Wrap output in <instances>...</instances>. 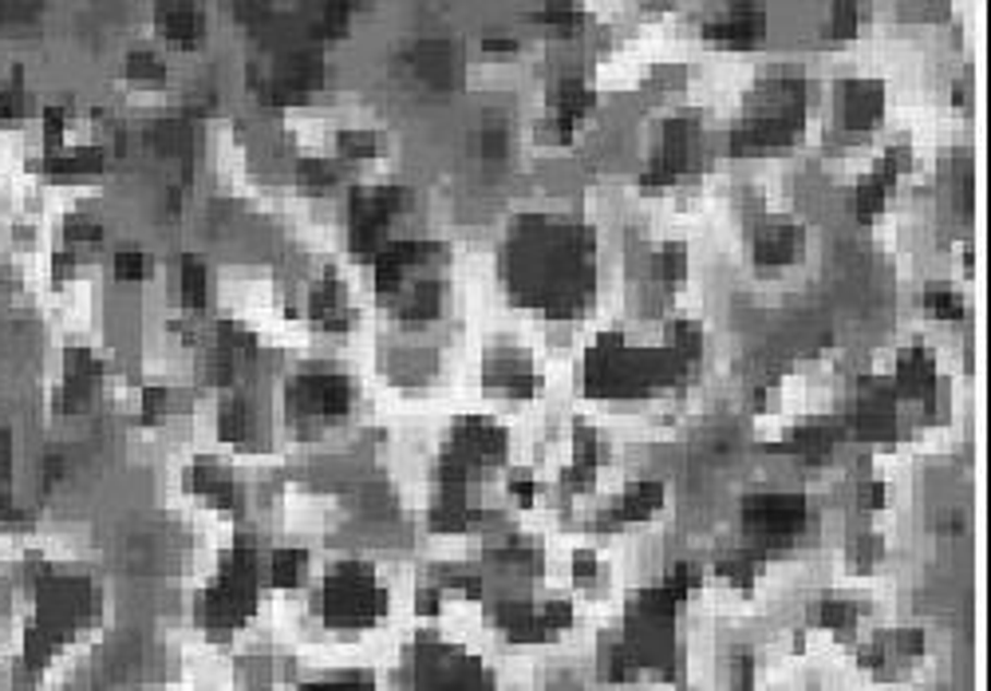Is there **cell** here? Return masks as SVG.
Listing matches in <instances>:
<instances>
[{
	"label": "cell",
	"mask_w": 991,
	"mask_h": 691,
	"mask_svg": "<svg viewBox=\"0 0 991 691\" xmlns=\"http://www.w3.org/2000/svg\"><path fill=\"white\" fill-rule=\"evenodd\" d=\"M321 612L329 624H341V629H363L372 624L383 612V588L375 585L372 569L363 565H344L336 569L324 585V600Z\"/></svg>",
	"instance_id": "cell-1"
},
{
	"label": "cell",
	"mask_w": 991,
	"mask_h": 691,
	"mask_svg": "<svg viewBox=\"0 0 991 691\" xmlns=\"http://www.w3.org/2000/svg\"><path fill=\"white\" fill-rule=\"evenodd\" d=\"M253 573H258V565H253V553H249V549H238V553L226 561L222 577H217V585L206 593V605H202L206 624L214 632H226V629H234V624H241L246 612L253 609Z\"/></svg>",
	"instance_id": "cell-2"
},
{
	"label": "cell",
	"mask_w": 991,
	"mask_h": 691,
	"mask_svg": "<svg viewBox=\"0 0 991 691\" xmlns=\"http://www.w3.org/2000/svg\"><path fill=\"white\" fill-rule=\"evenodd\" d=\"M415 691H490L486 671L451 648H419L415 656Z\"/></svg>",
	"instance_id": "cell-3"
},
{
	"label": "cell",
	"mask_w": 991,
	"mask_h": 691,
	"mask_svg": "<svg viewBox=\"0 0 991 691\" xmlns=\"http://www.w3.org/2000/svg\"><path fill=\"white\" fill-rule=\"evenodd\" d=\"M805 526V498L795 495H763L747 498V529L759 546H790Z\"/></svg>",
	"instance_id": "cell-4"
},
{
	"label": "cell",
	"mask_w": 991,
	"mask_h": 691,
	"mask_svg": "<svg viewBox=\"0 0 991 691\" xmlns=\"http://www.w3.org/2000/svg\"><path fill=\"white\" fill-rule=\"evenodd\" d=\"M292 407L305 415H344L348 407V383L336 372H317L292 388Z\"/></svg>",
	"instance_id": "cell-5"
},
{
	"label": "cell",
	"mask_w": 991,
	"mask_h": 691,
	"mask_svg": "<svg viewBox=\"0 0 991 691\" xmlns=\"http://www.w3.org/2000/svg\"><path fill=\"white\" fill-rule=\"evenodd\" d=\"M703 32H707L712 40H719V44H731V48H751V44L763 40L766 16H763V9H759V4H735V9L727 12L724 21L707 24Z\"/></svg>",
	"instance_id": "cell-6"
},
{
	"label": "cell",
	"mask_w": 991,
	"mask_h": 691,
	"mask_svg": "<svg viewBox=\"0 0 991 691\" xmlns=\"http://www.w3.org/2000/svg\"><path fill=\"white\" fill-rule=\"evenodd\" d=\"M593 111V92L585 80H565L558 87V131H553V139L558 143H565L569 134H573V127L585 119V115Z\"/></svg>",
	"instance_id": "cell-7"
},
{
	"label": "cell",
	"mask_w": 991,
	"mask_h": 691,
	"mask_svg": "<svg viewBox=\"0 0 991 691\" xmlns=\"http://www.w3.org/2000/svg\"><path fill=\"white\" fill-rule=\"evenodd\" d=\"M158 24H163L166 36L178 44L202 40V12H198L194 4H170V9L163 4V9H158Z\"/></svg>",
	"instance_id": "cell-8"
},
{
	"label": "cell",
	"mask_w": 991,
	"mask_h": 691,
	"mask_svg": "<svg viewBox=\"0 0 991 691\" xmlns=\"http://www.w3.org/2000/svg\"><path fill=\"white\" fill-rule=\"evenodd\" d=\"M798 246H802V234L795 226H771L759 234V261L763 265H783V261L795 258Z\"/></svg>",
	"instance_id": "cell-9"
},
{
	"label": "cell",
	"mask_w": 991,
	"mask_h": 691,
	"mask_svg": "<svg viewBox=\"0 0 991 691\" xmlns=\"http://www.w3.org/2000/svg\"><path fill=\"white\" fill-rule=\"evenodd\" d=\"M881 115V92L873 83H853L846 95V119L849 127H873Z\"/></svg>",
	"instance_id": "cell-10"
},
{
	"label": "cell",
	"mask_w": 991,
	"mask_h": 691,
	"mask_svg": "<svg viewBox=\"0 0 991 691\" xmlns=\"http://www.w3.org/2000/svg\"><path fill=\"white\" fill-rule=\"evenodd\" d=\"M897 388L905 395H920V400H929L932 395V364L924 352H909L905 360H900V376H897Z\"/></svg>",
	"instance_id": "cell-11"
},
{
	"label": "cell",
	"mask_w": 991,
	"mask_h": 691,
	"mask_svg": "<svg viewBox=\"0 0 991 691\" xmlns=\"http://www.w3.org/2000/svg\"><path fill=\"white\" fill-rule=\"evenodd\" d=\"M664 490L656 482H644V486H632L629 495H624V502H620L617 510V522H644V517L660 505Z\"/></svg>",
	"instance_id": "cell-12"
},
{
	"label": "cell",
	"mask_w": 991,
	"mask_h": 691,
	"mask_svg": "<svg viewBox=\"0 0 991 691\" xmlns=\"http://www.w3.org/2000/svg\"><path fill=\"white\" fill-rule=\"evenodd\" d=\"M305 565H309V553L305 549H277L273 553V565H268V581L277 588H292L305 577Z\"/></svg>",
	"instance_id": "cell-13"
},
{
	"label": "cell",
	"mask_w": 991,
	"mask_h": 691,
	"mask_svg": "<svg viewBox=\"0 0 991 691\" xmlns=\"http://www.w3.org/2000/svg\"><path fill=\"white\" fill-rule=\"evenodd\" d=\"M312 317L321 320V324H329V329H344V300L332 277H329V285H321L317 297H312Z\"/></svg>",
	"instance_id": "cell-14"
},
{
	"label": "cell",
	"mask_w": 991,
	"mask_h": 691,
	"mask_svg": "<svg viewBox=\"0 0 991 691\" xmlns=\"http://www.w3.org/2000/svg\"><path fill=\"white\" fill-rule=\"evenodd\" d=\"M795 446L802 458H810V463H817V458H826L829 451H834V431H826V427H805V431L795 434Z\"/></svg>",
	"instance_id": "cell-15"
},
{
	"label": "cell",
	"mask_w": 991,
	"mask_h": 691,
	"mask_svg": "<svg viewBox=\"0 0 991 691\" xmlns=\"http://www.w3.org/2000/svg\"><path fill=\"white\" fill-rule=\"evenodd\" d=\"M182 300H187V309H198L206 300V269L198 258L182 261Z\"/></svg>",
	"instance_id": "cell-16"
},
{
	"label": "cell",
	"mask_w": 991,
	"mask_h": 691,
	"mask_svg": "<svg viewBox=\"0 0 991 691\" xmlns=\"http://www.w3.org/2000/svg\"><path fill=\"white\" fill-rule=\"evenodd\" d=\"M434 312H439V289H434V285H415V289L407 293V300H403V317L431 320Z\"/></svg>",
	"instance_id": "cell-17"
},
{
	"label": "cell",
	"mask_w": 991,
	"mask_h": 691,
	"mask_svg": "<svg viewBox=\"0 0 991 691\" xmlns=\"http://www.w3.org/2000/svg\"><path fill=\"white\" fill-rule=\"evenodd\" d=\"M858 214L861 217H873V214H881L885 210V178L881 175H869V178H861L858 182Z\"/></svg>",
	"instance_id": "cell-18"
},
{
	"label": "cell",
	"mask_w": 991,
	"mask_h": 691,
	"mask_svg": "<svg viewBox=\"0 0 991 691\" xmlns=\"http://www.w3.org/2000/svg\"><path fill=\"white\" fill-rule=\"evenodd\" d=\"M817 617H822V624L826 629H853L858 624V605H849V600L841 597H826L822 600V609H817Z\"/></svg>",
	"instance_id": "cell-19"
},
{
	"label": "cell",
	"mask_w": 991,
	"mask_h": 691,
	"mask_svg": "<svg viewBox=\"0 0 991 691\" xmlns=\"http://www.w3.org/2000/svg\"><path fill=\"white\" fill-rule=\"evenodd\" d=\"M48 166H52V170H75V175H95V170L104 166V155L87 146V151H72V155H56Z\"/></svg>",
	"instance_id": "cell-20"
},
{
	"label": "cell",
	"mask_w": 991,
	"mask_h": 691,
	"mask_svg": "<svg viewBox=\"0 0 991 691\" xmlns=\"http://www.w3.org/2000/svg\"><path fill=\"white\" fill-rule=\"evenodd\" d=\"M222 431H226L229 439H246L249 434V403L246 400H229L226 407H222Z\"/></svg>",
	"instance_id": "cell-21"
},
{
	"label": "cell",
	"mask_w": 991,
	"mask_h": 691,
	"mask_svg": "<svg viewBox=\"0 0 991 691\" xmlns=\"http://www.w3.org/2000/svg\"><path fill=\"white\" fill-rule=\"evenodd\" d=\"M305 691H372V676L368 671H344V676H332V680L309 683Z\"/></svg>",
	"instance_id": "cell-22"
},
{
	"label": "cell",
	"mask_w": 991,
	"mask_h": 691,
	"mask_svg": "<svg viewBox=\"0 0 991 691\" xmlns=\"http://www.w3.org/2000/svg\"><path fill=\"white\" fill-rule=\"evenodd\" d=\"M924 305H929V312H936L940 320H956V317H964V300L956 297V293L932 289L929 297H924Z\"/></svg>",
	"instance_id": "cell-23"
},
{
	"label": "cell",
	"mask_w": 991,
	"mask_h": 691,
	"mask_svg": "<svg viewBox=\"0 0 991 691\" xmlns=\"http://www.w3.org/2000/svg\"><path fill=\"white\" fill-rule=\"evenodd\" d=\"M719 573L724 577H731V581H739V585H747V581L759 573V558L754 553H739V558H727V561H719Z\"/></svg>",
	"instance_id": "cell-24"
},
{
	"label": "cell",
	"mask_w": 991,
	"mask_h": 691,
	"mask_svg": "<svg viewBox=\"0 0 991 691\" xmlns=\"http://www.w3.org/2000/svg\"><path fill=\"white\" fill-rule=\"evenodd\" d=\"M127 68H131L134 80H163L166 75V63L158 60V56H151V52H134Z\"/></svg>",
	"instance_id": "cell-25"
},
{
	"label": "cell",
	"mask_w": 991,
	"mask_h": 691,
	"mask_svg": "<svg viewBox=\"0 0 991 691\" xmlns=\"http://www.w3.org/2000/svg\"><path fill=\"white\" fill-rule=\"evenodd\" d=\"M671 344L680 352H695L700 348V329H695V324H676V329H671Z\"/></svg>",
	"instance_id": "cell-26"
},
{
	"label": "cell",
	"mask_w": 991,
	"mask_h": 691,
	"mask_svg": "<svg viewBox=\"0 0 991 691\" xmlns=\"http://www.w3.org/2000/svg\"><path fill=\"white\" fill-rule=\"evenodd\" d=\"M341 146L348 151V155H368V151H375V134H341Z\"/></svg>",
	"instance_id": "cell-27"
},
{
	"label": "cell",
	"mask_w": 991,
	"mask_h": 691,
	"mask_svg": "<svg viewBox=\"0 0 991 691\" xmlns=\"http://www.w3.org/2000/svg\"><path fill=\"white\" fill-rule=\"evenodd\" d=\"M300 170H305V178H309V187L312 190H324L332 182V170H329V163H300Z\"/></svg>",
	"instance_id": "cell-28"
},
{
	"label": "cell",
	"mask_w": 991,
	"mask_h": 691,
	"mask_svg": "<svg viewBox=\"0 0 991 691\" xmlns=\"http://www.w3.org/2000/svg\"><path fill=\"white\" fill-rule=\"evenodd\" d=\"M143 265H146L143 253H119V258H115V273H119L123 281L139 277V273H143Z\"/></svg>",
	"instance_id": "cell-29"
},
{
	"label": "cell",
	"mask_w": 991,
	"mask_h": 691,
	"mask_svg": "<svg viewBox=\"0 0 991 691\" xmlns=\"http://www.w3.org/2000/svg\"><path fill=\"white\" fill-rule=\"evenodd\" d=\"M834 16H837V36H849V32L858 28V16H861V12L853 9V4H841V9H837Z\"/></svg>",
	"instance_id": "cell-30"
},
{
	"label": "cell",
	"mask_w": 991,
	"mask_h": 691,
	"mask_svg": "<svg viewBox=\"0 0 991 691\" xmlns=\"http://www.w3.org/2000/svg\"><path fill=\"white\" fill-rule=\"evenodd\" d=\"M751 683H754L751 656H739V664H735V691H751Z\"/></svg>",
	"instance_id": "cell-31"
},
{
	"label": "cell",
	"mask_w": 991,
	"mask_h": 691,
	"mask_svg": "<svg viewBox=\"0 0 991 691\" xmlns=\"http://www.w3.org/2000/svg\"><path fill=\"white\" fill-rule=\"evenodd\" d=\"M12 115H21V92L16 87H0V119H12Z\"/></svg>",
	"instance_id": "cell-32"
},
{
	"label": "cell",
	"mask_w": 991,
	"mask_h": 691,
	"mask_svg": "<svg viewBox=\"0 0 991 691\" xmlns=\"http://www.w3.org/2000/svg\"><path fill=\"white\" fill-rule=\"evenodd\" d=\"M573 573H577V581H593V577H597V558H593V553H577V561H573Z\"/></svg>",
	"instance_id": "cell-33"
},
{
	"label": "cell",
	"mask_w": 991,
	"mask_h": 691,
	"mask_svg": "<svg viewBox=\"0 0 991 691\" xmlns=\"http://www.w3.org/2000/svg\"><path fill=\"white\" fill-rule=\"evenodd\" d=\"M881 502H885V486H881V482L861 486V505H869V510H877Z\"/></svg>",
	"instance_id": "cell-34"
},
{
	"label": "cell",
	"mask_w": 991,
	"mask_h": 691,
	"mask_svg": "<svg viewBox=\"0 0 991 691\" xmlns=\"http://www.w3.org/2000/svg\"><path fill=\"white\" fill-rule=\"evenodd\" d=\"M68 234H72L75 241H95V238H99V226H83V222H72V226H68Z\"/></svg>",
	"instance_id": "cell-35"
},
{
	"label": "cell",
	"mask_w": 991,
	"mask_h": 691,
	"mask_svg": "<svg viewBox=\"0 0 991 691\" xmlns=\"http://www.w3.org/2000/svg\"><path fill=\"white\" fill-rule=\"evenodd\" d=\"M514 495L522 505H529V498H534V482L529 478H514Z\"/></svg>",
	"instance_id": "cell-36"
},
{
	"label": "cell",
	"mask_w": 991,
	"mask_h": 691,
	"mask_svg": "<svg viewBox=\"0 0 991 691\" xmlns=\"http://www.w3.org/2000/svg\"><path fill=\"white\" fill-rule=\"evenodd\" d=\"M419 612H439V593H434V588L419 593Z\"/></svg>",
	"instance_id": "cell-37"
},
{
	"label": "cell",
	"mask_w": 991,
	"mask_h": 691,
	"mask_svg": "<svg viewBox=\"0 0 991 691\" xmlns=\"http://www.w3.org/2000/svg\"><path fill=\"white\" fill-rule=\"evenodd\" d=\"M486 48H490V52H514L517 40H486Z\"/></svg>",
	"instance_id": "cell-38"
}]
</instances>
